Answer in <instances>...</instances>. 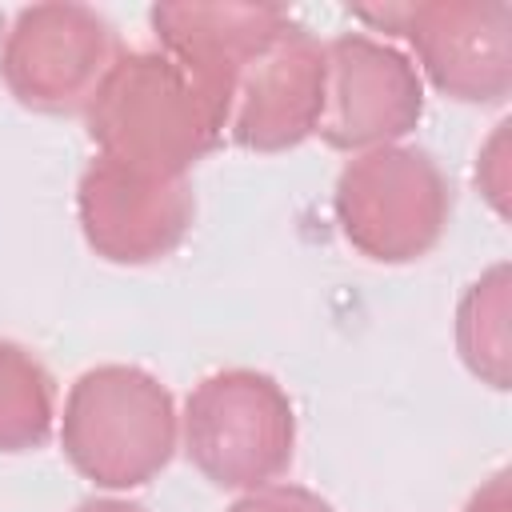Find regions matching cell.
I'll return each instance as SVG.
<instances>
[{
    "mask_svg": "<svg viewBox=\"0 0 512 512\" xmlns=\"http://www.w3.org/2000/svg\"><path fill=\"white\" fill-rule=\"evenodd\" d=\"M332 212L360 256L408 264L440 244L452 216V184L424 148L384 144L340 168Z\"/></svg>",
    "mask_w": 512,
    "mask_h": 512,
    "instance_id": "cell-3",
    "label": "cell"
},
{
    "mask_svg": "<svg viewBox=\"0 0 512 512\" xmlns=\"http://www.w3.org/2000/svg\"><path fill=\"white\" fill-rule=\"evenodd\" d=\"M224 512H336L320 492L300 484H264L232 500Z\"/></svg>",
    "mask_w": 512,
    "mask_h": 512,
    "instance_id": "cell-13",
    "label": "cell"
},
{
    "mask_svg": "<svg viewBox=\"0 0 512 512\" xmlns=\"http://www.w3.org/2000/svg\"><path fill=\"white\" fill-rule=\"evenodd\" d=\"M424 116V80L416 64L364 32L324 44L320 140L336 152H372L408 136Z\"/></svg>",
    "mask_w": 512,
    "mask_h": 512,
    "instance_id": "cell-8",
    "label": "cell"
},
{
    "mask_svg": "<svg viewBox=\"0 0 512 512\" xmlns=\"http://www.w3.org/2000/svg\"><path fill=\"white\" fill-rule=\"evenodd\" d=\"M356 16L400 32L424 76L460 104H500L512 92V8L504 0L380 4Z\"/></svg>",
    "mask_w": 512,
    "mask_h": 512,
    "instance_id": "cell-5",
    "label": "cell"
},
{
    "mask_svg": "<svg viewBox=\"0 0 512 512\" xmlns=\"http://www.w3.org/2000/svg\"><path fill=\"white\" fill-rule=\"evenodd\" d=\"M324 112V44L292 16L264 36L224 80V136L248 152L304 144Z\"/></svg>",
    "mask_w": 512,
    "mask_h": 512,
    "instance_id": "cell-6",
    "label": "cell"
},
{
    "mask_svg": "<svg viewBox=\"0 0 512 512\" xmlns=\"http://www.w3.org/2000/svg\"><path fill=\"white\" fill-rule=\"evenodd\" d=\"M196 196L184 176H152L96 156L76 184V216L88 248L108 264H152L180 248Z\"/></svg>",
    "mask_w": 512,
    "mask_h": 512,
    "instance_id": "cell-9",
    "label": "cell"
},
{
    "mask_svg": "<svg viewBox=\"0 0 512 512\" xmlns=\"http://www.w3.org/2000/svg\"><path fill=\"white\" fill-rule=\"evenodd\" d=\"M464 512H512V496H508V472H496L484 488L472 492Z\"/></svg>",
    "mask_w": 512,
    "mask_h": 512,
    "instance_id": "cell-15",
    "label": "cell"
},
{
    "mask_svg": "<svg viewBox=\"0 0 512 512\" xmlns=\"http://www.w3.org/2000/svg\"><path fill=\"white\" fill-rule=\"evenodd\" d=\"M72 512H144L140 504H132V500H112V496H96V500H84V504H76Z\"/></svg>",
    "mask_w": 512,
    "mask_h": 512,
    "instance_id": "cell-16",
    "label": "cell"
},
{
    "mask_svg": "<svg viewBox=\"0 0 512 512\" xmlns=\"http://www.w3.org/2000/svg\"><path fill=\"white\" fill-rule=\"evenodd\" d=\"M84 124L100 156L152 176H188L224 140L212 96L160 48L120 52L84 104Z\"/></svg>",
    "mask_w": 512,
    "mask_h": 512,
    "instance_id": "cell-1",
    "label": "cell"
},
{
    "mask_svg": "<svg viewBox=\"0 0 512 512\" xmlns=\"http://www.w3.org/2000/svg\"><path fill=\"white\" fill-rule=\"evenodd\" d=\"M56 420V388L36 352L0 340V452H36Z\"/></svg>",
    "mask_w": 512,
    "mask_h": 512,
    "instance_id": "cell-12",
    "label": "cell"
},
{
    "mask_svg": "<svg viewBox=\"0 0 512 512\" xmlns=\"http://www.w3.org/2000/svg\"><path fill=\"white\" fill-rule=\"evenodd\" d=\"M116 56V28L96 8L32 4L16 12L4 36L0 76L24 108L64 116L84 112Z\"/></svg>",
    "mask_w": 512,
    "mask_h": 512,
    "instance_id": "cell-7",
    "label": "cell"
},
{
    "mask_svg": "<svg viewBox=\"0 0 512 512\" xmlns=\"http://www.w3.org/2000/svg\"><path fill=\"white\" fill-rule=\"evenodd\" d=\"M504 128L508 124H500V132L492 136V144L476 160V184L488 192V200L496 204V212H504Z\"/></svg>",
    "mask_w": 512,
    "mask_h": 512,
    "instance_id": "cell-14",
    "label": "cell"
},
{
    "mask_svg": "<svg viewBox=\"0 0 512 512\" xmlns=\"http://www.w3.org/2000/svg\"><path fill=\"white\" fill-rule=\"evenodd\" d=\"M456 352L464 368L484 380L488 388L504 392L508 388V264H492L468 292L460 296L456 308Z\"/></svg>",
    "mask_w": 512,
    "mask_h": 512,
    "instance_id": "cell-11",
    "label": "cell"
},
{
    "mask_svg": "<svg viewBox=\"0 0 512 512\" xmlns=\"http://www.w3.org/2000/svg\"><path fill=\"white\" fill-rule=\"evenodd\" d=\"M148 20L160 40V52L172 56L220 108L224 80L264 36H272L288 20V12L276 4H200V0L188 4L184 0V4H156Z\"/></svg>",
    "mask_w": 512,
    "mask_h": 512,
    "instance_id": "cell-10",
    "label": "cell"
},
{
    "mask_svg": "<svg viewBox=\"0 0 512 512\" xmlns=\"http://www.w3.org/2000/svg\"><path fill=\"white\" fill-rule=\"evenodd\" d=\"M296 412L288 392L256 368L204 376L184 404V452L216 488H264L288 472Z\"/></svg>",
    "mask_w": 512,
    "mask_h": 512,
    "instance_id": "cell-4",
    "label": "cell"
},
{
    "mask_svg": "<svg viewBox=\"0 0 512 512\" xmlns=\"http://www.w3.org/2000/svg\"><path fill=\"white\" fill-rule=\"evenodd\" d=\"M180 420L172 392L136 364L88 368L64 400L60 448L96 488L124 492L160 476L176 452Z\"/></svg>",
    "mask_w": 512,
    "mask_h": 512,
    "instance_id": "cell-2",
    "label": "cell"
}]
</instances>
